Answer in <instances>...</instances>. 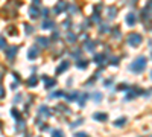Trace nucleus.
Instances as JSON below:
<instances>
[{"label":"nucleus","instance_id":"f257e3e1","mask_svg":"<svg viewBox=\"0 0 152 137\" xmlns=\"http://www.w3.org/2000/svg\"><path fill=\"white\" fill-rule=\"evenodd\" d=\"M145 69H146V58H145V57L136 58V60L131 62V66H129V70L134 72V73H141Z\"/></svg>","mask_w":152,"mask_h":137},{"label":"nucleus","instance_id":"f03ea898","mask_svg":"<svg viewBox=\"0 0 152 137\" xmlns=\"http://www.w3.org/2000/svg\"><path fill=\"white\" fill-rule=\"evenodd\" d=\"M143 41V37L140 34H129L128 35V44L132 46V47H137V46H140Z\"/></svg>","mask_w":152,"mask_h":137},{"label":"nucleus","instance_id":"7ed1b4c3","mask_svg":"<svg viewBox=\"0 0 152 137\" xmlns=\"http://www.w3.org/2000/svg\"><path fill=\"white\" fill-rule=\"evenodd\" d=\"M17 52H19V47H17V46H12V47H8V49H6V60L12 61V60L15 58Z\"/></svg>","mask_w":152,"mask_h":137},{"label":"nucleus","instance_id":"20e7f679","mask_svg":"<svg viewBox=\"0 0 152 137\" xmlns=\"http://www.w3.org/2000/svg\"><path fill=\"white\" fill-rule=\"evenodd\" d=\"M40 6L38 5H31V8H29V15H31V18H38V15H40Z\"/></svg>","mask_w":152,"mask_h":137},{"label":"nucleus","instance_id":"39448f33","mask_svg":"<svg viewBox=\"0 0 152 137\" xmlns=\"http://www.w3.org/2000/svg\"><path fill=\"white\" fill-rule=\"evenodd\" d=\"M93 119L97 121V122H106V121H108V114H106V113H94Z\"/></svg>","mask_w":152,"mask_h":137},{"label":"nucleus","instance_id":"423d86ee","mask_svg":"<svg viewBox=\"0 0 152 137\" xmlns=\"http://www.w3.org/2000/svg\"><path fill=\"white\" fill-rule=\"evenodd\" d=\"M38 47L37 46H34V47H31L29 49V52H28V58L29 60H35V58H38Z\"/></svg>","mask_w":152,"mask_h":137},{"label":"nucleus","instance_id":"0eeeda50","mask_svg":"<svg viewBox=\"0 0 152 137\" xmlns=\"http://www.w3.org/2000/svg\"><path fill=\"white\" fill-rule=\"evenodd\" d=\"M41 27H43V29H53V27H55V23H53L52 20L44 18V22L41 23Z\"/></svg>","mask_w":152,"mask_h":137},{"label":"nucleus","instance_id":"6e6552de","mask_svg":"<svg viewBox=\"0 0 152 137\" xmlns=\"http://www.w3.org/2000/svg\"><path fill=\"white\" fill-rule=\"evenodd\" d=\"M125 22H126V24H128V26H134V24H136V15H134L132 12H131V14H128V15H126V18H125Z\"/></svg>","mask_w":152,"mask_h":137},{"label":"nucleus","instance_id":"1a4fd4ad","mask_svg":"<svg viewBox=\"0 0 152 137\" xmlns=\"http://www.w3.org/2000/svg\"><path fill=\"white\" fill-rule=\"evenodd\" d=\"M38 113L41 114V116H50V110H49V107L47 105H41L40 108H38Z\"/></svg>","mask_w":152,"mask_h":137},{"label":"nucleus","instance_id":"9d476101","mask_svg":"<svg viewBox=\"0 0 152 137\" xmlns=\"http://www.w3.org/2000/svg\"><path fill=\"white\" fill-rule=\"evenodd\" d=\"M69 66H70V62H69V61H62V62L59 64V67L56 69V73H58V75H59V73H62L64 70H67V69H69Z\"/></svg>","mask_w":152,"mask_h":137},{"label":"nucleus","instance_id":"9b49d317","mask_svg":"<svg viewBox=\"0 0 152 137\" xmlns=\"http://www.w3.org/2000/svg\"><path fill=\"white\" fill-rule=\"evenodd\" d=\"M126 122H128V119H126V117H120V119H116L113 125H114V126H117V128H122Z\"/></svg>","mask_w":152,"mask_h":137},{"label":"nucleus","instance_id":"f8f14e48","mask_svg":"<svg viewBox=\"0 0 152 137\" xmlns=\"http://www.w3.org/2000/svg\"><path fill=\"white\" fill-rule=\"evenodd\" d=\"M37 41H38L40 46H43V47H47L49 46V38H46V37H38Z\"/></svg>","mask_w":152,"mask_h":137},{"label":"nucleus","instance_id":"ddd939ff","mask_svg":"<svg viewBox=\"0 0 152 137\" xmlns=\"http://www.w3.org/2000/svg\"><path fill=\"white\" fill-rule=\"evenodd\" d=\"M64 9H67V5H66L64 2H59V3H58V6L55 8V14H59V12H62Z\"/></svg>","mask_w":152,"mask_h":137},{"label":"nucleus","instance_id":"4468645a","mask_svg":"<svg viewBox=\"0 0 152 137\" xmlns=\"http://www.w3.org/2000/svg\"><path fill=\"white\" fill-rule=\"evenodd\" d=\"M105 58H106V55L101 53V55H96V57L93 58V61H94V62H101V66H103L102 61H105Z\"/></svg>","mask_w":152,"mask_h":137},{"label":"nucleus","instance_id":"2eb2a0df","mask_svg":"<svg viewBox=\"0 0 152 137\" xmlns=\"http://www.w3.org/2000/svg\"><path fill=\"white\" fill-rule=\"evenodd\" d=\"M88 98H90V95H87V93L82 95L81 99H79V96H78V104H79V107H84V105H85V100H87Z\"/></svg>","mask_w":152,"mask_h":137},{"label":"nucleus","instance_id":"dca6fc26","mask_svg":"<svg viewBox=\"0 0 152 137\" xmlns=\"http://www.w3.org/2000/svg\"><path fill=\"white\" fill-rule=\"evenodd\" d=\"M79 96V93H78V91H75V93H71V95H64V98H66V100H67V102H71V100H75L76 98Z\"/></svg>","mask_w":152,"mask_h":137},{"label":"nucleus","instance_id":"f3484780","mask_svg":"<svg viewBox=\"0 0 152 137\" xmlns=\"http://www.w3.org/2000/svg\"><path fill=\"white\" fill-rule=\"evenodd\" d=\"M116 14H117V9H116L114 6L108 8V18H114V17H116Z\"/></svg>","mask_w":152,"mask_h":137},{"label":"nucleus","instance_id":"a211bd4d","mask_svg":"<svg viewBox=\"0 0 152 137\" xmlns=\"http://www.w3.org/2000/svg\"><path fill=\"white\" fill-rule=\"evenodd\" d=\"M90 98H93V99H94V102H96V104H99L101 100H102V95H101V93H93V95H90Z\"/></svg>","mask_w":152,"mask_h":137},{"label":"nucleus","instance_id":"6ab92c4d","mask_svg":"<svg viewBox=\"0 0 152 137\" xmlns=\"http://www.w3.org/2000/svg\"><path fill=\"white\" fill-rule=\"evenodd\" d=\"M11 114H12V117L15 119V121H20V119H21V116H20V113H19V111H17V110H15V108H12V110H11Z\"/></svg>","mask_w":152,"mask_h":137},{"label":"nucleus","instance_id":"aec40b11","mask_svg":"<svg viewBox=\"0 0 152 137\" xmlns=\"http://www.w3.org/2000/svg\"><path fill=\"white\" fill-rule=\"evenodd\" d=\"M52 137H64V133L61 130H53L52 131Z\"/></svg>","mask_w":152,"mask_h":137},{"label":"nucleus","instance_id":"412c9836","mask_svg":"<svg viewBox=\"0 0 152 137\" xmlns=\"http://www.w3.org/2000/svg\"><path fill=\"white\" fill-rule=\"evenodd\" d=\"M67 40H69V43H75L76 41V35L71 34V32H67Z\"/></svg>","mask_w":152,"mask_h":137},{"label":"nucleus","instance_id":"4be33fe9","mask_svg":"<svg viewBox=\"0 0 152 137\" xmlns=\"http://www.w3.org/2000/svg\"><path fill=\"white\" fill-rule=\"evenodd\" d=\"M87 64H88V61H78V62H76V67H78V69H85Z\"/></svg>","mask_w":152,"mask_h":137},{"label":"nucleus","instance_id":"5701e85b","mask_svg":"<svg viewBox=\"0 0 152 137\" xmlns=\"http://www.w3.org/2000/svg\"><path fill=\"white\" fill-rule=\"evenodd\" d=\"M28 85H29V87H35V85H37V78L31 76V79L28 81Z\"/></svg>","mask_w":152,"mask_h":137},{"label":"nucleus","instance_id":"b1692460","mask_svg":"<svg viewBox=\"0 0 152 137\" xmlns=\"http://www.w3.org/2000/svg\"><path fill=\"white\" fill-rule=\"evenodd\" d=\"M64 95H66L64 91H55V93H52V95H50V98H52V99H53V98H62Z\"/></svg>","mask_w":152,"mask_h":137},{"label":"nucleus","instance_id":"393cba45","mask_svg":"<svg viewBox=\"0 0 152 137\" xmlns=\"http://www.w3.org/2000/svg\"><path fill=\"white\" fill-rule=\"evenodd\" d=\"M117 90H120V91H128V90H129V85H128V84H120V85H117Z\"/></svg>","mask_w":152,"mask_h":137},{"label":"nucleus","instance_id":"a878e982","mask_svg":"<svg viewBox=\"0 0 152 137\" xmlns=\"http://www.w3.org/2000/svg\"><path fill=\"white\" fill-rule=\"evenodd\" d=\"M47 84H46V88H50V87H53V85H56V79H52V81H46Z\"/></svg>","mask_w":152,"mask_h":137},{"label":"nucleus","instance_id":"bb28decb","mask_svg":"<svg viewBox=\"0 0 152 137\" xmlns=\"http://www.w3.org/2000/svg\"><path fill=\"white\" fill-rule=\"evenodd\" d=\"M24 27H26V34H34V27L29 26L28 23H24Z\"/></svg>","mask_w":152,"mask_h":137},{"label":"nucleus","instance_id":"cd10ccee","mask_svg":"<svg viewBox=\"0 0 152 137\" xmlns=\"http://www.w3.org/2000/svg\"><path fill=\"white\" fill-rule=\"evenodd\" d=\"M96 47V43H90V41H87V49L88 50H94Z\"/></svg>","mask_w":152,"mask_h":137},{"label":"nucleus","instance_id":"c85d7f7f","mask_svg":"<svg viewBox=\"0 0 152 137\" xmlns=\"http://www.w3.org/2000/svg\"><path fill=\"white\" fill-rule=\"evenodd\" d=\"M82 122H84L82 119H79V121H76V122H73V123H71V125H70V128H76L78 125H81Z\"/></svg>","mask_w":152,"mask_h":137},{"label":"nucleus","instance_id":"c756f323","mask_svg":"<svg viewBox=\"0 0 152 137\" xmlns=\"http://www.w3.org/2000/svg\"><path fill=\"white\" fill-rule=\"evenodd\" d=\"M0 47H2V49H5V47H6V41H5L3 37H0Z\"/></svg>","mask_w":152,"mask_h":137},{"label":"nucleus","instance_id":"7c9ffc66","mask_svg":"<svg viewBox=\"0 0 152 137\" xmlns=\"http://www.w3.org/2000/svg\"><path fill=\"white\" fill-rule=\"evenodd\" d=\"M110 64H113V66H117V64H119V58H114V57H113V58L110 60Z\"/></svg>","mask_w":152,"mask_h":137},{"label":"nucleus","instance_id":"2f4dec72","mask_svg":"<svg viewBox=\"0 0 152 137\" xmlns=\"http://www.w3.org/2000/svg\"><path fill=\"white\" fill-rule=\"evenodd\" d=\"M116 31H113V35L114 37H117V38H120V31H119V27H114Z\"/></svg>","mask_w":152,"mask_h":137},{"label":"nucleus","instance_id":"473e14b6","mask_svg":"<svg viewBox=\"0 0 152 137\" xmlns=\"http://www.w3.org/2000/svg\"><path fill=\"white\" fill-rule=\"evenodd\" d=\"M81 53H82L81 50H79V49H76V50H75L73 53H71V55H73V57H75V58H78V57H81Z\"/></svg>","mask_w":152,"mask_h":137},{"label":"nucleus","instance_id":"72a5a7b5","mask_svg":"<svg viewBox=\"0 0 152 137\" xmlns=\"http://www.w3.org/2000/svg\"><path fill=\"white\" fill-rule=\"evenodd\" d=\"M75 137H88V134L87 133H76Z\"/></svg>","mask_w":152,"mask_h":137},{"label":"nucleus","instance_id":"f704fd0d","mask_svg":"<svg viewBox=\"0 0 152 137\" xmlns=\"http://www.w3.org/2000/svg\"><path fill=\"white\" fill-rule=\"evenodd\" d=\"M101 32H108V27H106L105 24H103V26H101Z\"/></svg>","mask_w":152,"mask_h":137},{"label":"nucleus","instance_id":"c9c22d12","mask_svg":"<svg viewBox=\"0 0 152 137\" xmlns=\"http://www.w3.org/2000/svg\"><path fill=\"white\" fill-rule=\"evenodd\" d=\"M20 100H21V95H19V96H17V98L14 99V102L17 104V102H20Z\"/></svg>","mask_w":152,"mask_h":137},{"label":"nucleus","instance_id":"e433bc0d","mask_svg":"<svg viewBox=\"0 0 152 137\" xmlns=\"http://www.w3.org/2000/svg\"><path fill=\"white\" fill-rule=\"evenodd\" d=\"M58 37H59V34H58V32H53V35H52V38H53V40H56Z\"/></svg>","mask_w":152,"mask_h":137},{"label":"nucleus","instance_id":"4c0bfd02","mask_svg":"<svg viewBox=\"0 0 152 137\" xmlns=\"http://www.w3.org/2000/svg\"><path fill=\"white\" fill-rule=\"evenodd\" d=\"M0 98H3V88H2V85H0Z\"/></svg>","mask_w":152,"mask_h":137},{"label":"nucleus","instance_id":"58836bf2","mask_svg":"<svg viewBox=\"0 0 152 137\" xmlns=\"http://www.w3.org/2000/svg\"><path fill=\"white\" fill-rule=\"evenodd\" d=\"M34 2H35V5H38V2H40V0H34Z\"/></svg>","mask_w":152,"mask_h":137},{"label":"nucleus","instance_id":"ea45409f","mask_svg":"<svg viewBox=\"0 0 152 137\" xmlns=\"http://www.w3.org/2000/svg\"><path fill=\"white\" fill-rule=\"evenodd\" d=\"M151 78H152V72H151Z\"/></svg>","mask_w":152,"mask_h":137},{"label":"nucleus","instance_id":"a19ab883","mask_svg":"<svg viewBox=\"0 0 152 137\" xmlns=\"http://www.w3.org/2000/svg\"><path fill=\"white\" fill-rule=\"evenodd\" d=\"M151 57H152V53H151Z\"/></svg>","mask_w":152,"mask_h":137}]
</instances>
